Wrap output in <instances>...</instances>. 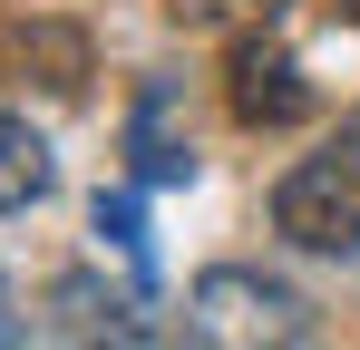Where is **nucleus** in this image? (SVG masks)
I'll use <instances>...</instances> for the list:
<instances>
[{"label":"nucleus","instance_id":"nucleus-1","mask_svg":"<svg viewBox=\"0 0 360 350\" xmlns=\"http://www.w3.org/2000/svg\"><path fill=\"white\" fill-rule=\"evenodd\" d=\"M273 233L302 253H351L360 243V127H341L321 156H302L273 185Z\"/></svg>","mask_w":360,"mask_h":350},{"label":"nucleus","instance_id":"nucleus-2","mask_svg":"<svg viewBox=\"0 0 360 350\" xmlns=\"http://www.w3.org/2000/svg\"><path fill=\"white\" fill-rule=\"evenodd\" d=\"M195 311L224 341H302L311 331V302H292L283 283H253V273H205L195 283Z\"/></svg>","mask_w":360,"mask_h":350},{"label":"nucleus","instance_id":"nucleus-3","mask_svg":"<svg viewBox=\"0 0 360 350\" xmlns=\"http://www.w3.org/2000/svg\"><path fill=\"white\" fill-rule=\"evenodd\" d=\"M234 117H243V127H292V117H311L302 58L283 49V39H263V30L234 49Z\"/></svg>","mask_w":360,"mask_h":350},{"label":"nucleus","instance_id":"nucleus-4","mask_svg":"<svg viewBox=\"0 0 360 350\" xmlns=\"http://www.w3.org/2000/svg\"><path fill=\"white\" fill-rule=\"evenodd\" d=\"M10 49H20V68H39V88H59V98L88 88V30H68V20H30V30H10Z\"/></svg>","mask_w":360,"mask_h":350},{"label":"nucleus","instance_id":"nucleus-5","mask_svg":"<svg viewBox=\"0 0 360 350\" xmlns=\"http://www.w3.org/2000/svg\"><path fill=\"white\" fill-rule=\"evenodd\" d=\"M39 195H49V136L30 117H0V214L39 205Z\"/></svg>","mask_w":360,"mask_h":350},{"label":"nucleus","instance_id":"nucleus-6","mask_svg":"<svg viewBox=\"0 0 360 350\" xmlns=\"http://www.w3.org/2000/svg\"><path fill=\"white\" fill-rule=\"evenodd\" d=\"M136 166H146V185H185V175H195V146L156 136V98L136 108Z\"/></svg>","mask_w":360,"mask_h":350},{"label":"nucleus","instance_id":"nucleus-7","mask_svg":"<svg viewBox=\"0 0 360 350\" xmlns=\"http://www.w3.org/2000/svg\"><path fill=\"white\" fill-rule=\"evenodd\" d=\"M292 0H166V20L176 30H214V20H253V30H273Z\"/></svg>","mask_w":360,"mask_h":350},{"label":"nucleus","instance_id":"nucleus-8","mask_svg":"<svg viewBox=\"0 0 360 350\" xmlns=\"http://www.w3.org/2000/svg\"><path fill=\"white\" fill-rule=\"evenodd\" d=\"M98 233L136 253V243H146V233H136V195H98Z\"/></svg>","mask_w":360,"mask_h":350},{"label":"nucleus","instance_id":"nucleus-9","mask_svg":"<svg viewBox=\"0 0 360 350\" xmlns=\"http://www.w3.org/2000/svg\"><path fill=\"white\" fill-rule=\"evenodd\" d=\"M341 10H351V20H360V0H341Z\"/></svg>","mask_w":360,"mask_h":350}]
</instances>
